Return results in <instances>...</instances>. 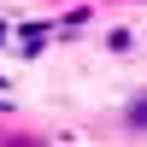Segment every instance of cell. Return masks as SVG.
<instances>
[{
	"label": "cell",
	"mask_w": 147,
	"mask_h": 147,
	"mask_svg": "<svg viewBox=\"0 0 147 147\" xmlns=\"http://www.w3.org/2000/svg\"><path fill=\"white\" fill-rule=\"evenodd\" d=\"M0 147H41V136H30V129H18V136H0Z\"/></svg>",
	"instance_id": "2"
},
{
	"label": "cell",
	"mask_w": 147,
	"mask_h": 147,
	"mask_svg": "<svg viewBox=\"0 0 147 147\" xmlns=\"http://www.w3.org/2000/svg\"><path fill=\"white\" fill-rule=\"evenodd\" d=\"M124 6H141V0H124Z\"/></svg>",
	"instance_id": "4"
},
{
	"label": "cell",
	"mask_w": 147,
	"mask_h": 147,
	"mask_svg": "<svg viewBox=\"0 0 147 147\" xmlns=\"http://www.w3.org/2000/svg\"><path fill=\"white\" fill-rule=\"evenodd\" d=\"M129 41H136L129 30H112V35H106V47H112V53H129Z\"/></svg>",
	"instance_id": "3"
},
{
	"label": "cell",
	"mask_w": 147,
	"mask_h": 147,
	"mask_svg": "<svg viewBox=\"0 0 147 147\" xmlns=\"http://www.w3.org/2000/svg\"><path fill=\"white\" fill-rule=\"evenodd\" d=\"M112 129L124 141H147V88H129L124 94V106L112 112Z\"/></svg>",
	"instance_id": "1"
}]
</instances>
